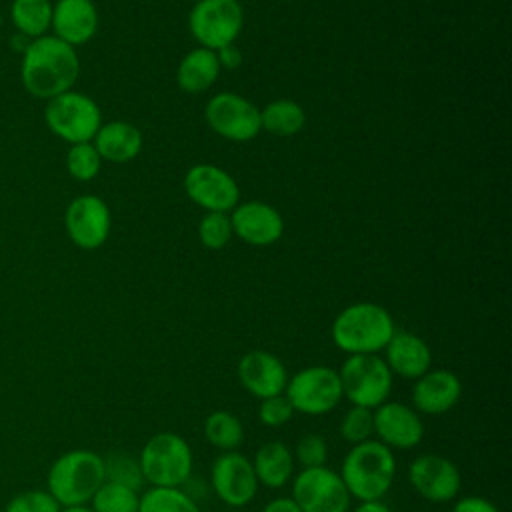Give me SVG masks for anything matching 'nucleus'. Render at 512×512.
<instances>
[{
  "label": "nucleus",
  "mask_w": 512,
  "mask_h": 512,
  "mask_svg": "<svg viewBox=\"0 0 512 512\" xmlns=\"http://www.w3.org/2000/svg\"><path fill=\"white\" fill-rule=\"evenodd\" d=\"M78 76L80 60L76 48L54 34L34 38L22 50L20 82L34 98L50 100L72 90Z\"/></svg>",
  "instance_id": "nucleus-1"
},
{
  "label": "nucleus",
  "mask_w": 512,
  "mask_h": 512,
  "mask_svg": "<svg viewBox=\"0 0 512 512\" xmlns=\"http://www.w3.org/2000/svg\"><path fill=\"white\" fill-rule=\"evenodd\" d=\"M338 474L358 502L382 500L394 482L396 458L388 446L370 438L346 452Z\"/></svg>",
  "instance_id": "nucleus-2"
},
{
  "label": "nucleus",
  "mask_w": 512,
  "mask_h": 512,
  "mask_svg": "<svg viewBox=\"0 0 512 512\" xmlns=\"http://www.w3.org/2000/svg\"><path fill=\"white\" fill-rule=\"evenodd\" d=\"M394 332L390 312L374 302L350 304L332 322V342L348 356L378 354Z\"/></svg>",
  "instance_id": "nucleus-3"
},
{
  "label": "nucleus",
  "mask_w": 512,
  "mask_h": 512,
  "mask_svg": "<svg viewBox=\"0 0 512 512\" xmlns=\"http://www.w3.org/2000/svg\"><path fill=\"white\" fill-rule=\"evenodd\" d=\"M104 480V458L88 448L64 452L50 464L46 476L48 492L62 508L88 504Z\"/></svg>",
  "instance_id": "nucleus-4"
},
{
  "label": "nucleus",
  "mask_w": 512,
  "mask_h": 512,
  "mask_svg": "<svg viewBox=\"0 0 512 512\" xmlns=\"http://www.w3.org/2000/svg\"><path fill=\"white\" fill-rule=\"evenodd\" d=\"M138 464L150 486L180 488L192 474V448L176 432H158L146 440Z\"/></svg>",
  "instance_id": "nucleus-5"
},
{
  "label": "nucleus",
  "mask_w": 512,
  "mask_h": 512,
  "mask_svg": "<svg viewBox=\"0 0 512 512\" xmlns=\"http://www.w3.org/2000/svg\"><path fill=\"white\" fill-rule=\"evenodd\" d=\"M44 122L54 136L68 144L92 142L102 126V112L90 96L68 90L46 100Z\"/></svg>",
  "instance_id": "nucleus-6"
},
{
  "label": "nucleus",
  "mask_w": 512,
  "mask_h": 512,
  "mask_svg": "<svg viewBox=\"0 0 512 512\" xmlns=\"http://www.w3.org/2000/svg\"><path fill=\"white\" fill-rule=\"evenodd\" d=\"M342 396L352 406L378 408L384 404L392 390V372L384 358L378 354H350L338 370Z\"/></svg>",
  "instance_id": "nucleus-7"
},
{
  "label": "nucleus",
  "mask_w": 512,
  "mask_h": 512,
  "mask_svg": "<svg viewBox=\"0 0 512 512\" xmlns=\"http://www.w3.org/2000/svg\"><path fill=\"white\" fill-rule=\"evenodd\" d=\"M284 396L294 412L304 416H322L332 412L342 396L338 370L330 366H306L288 378Z\"/></svg>",
  "instance_id": "nucleus-8"
},
{
  "label": "nucleus",
  "mask_w": 512,
  "mask_h": 512,
  "mask_svg": "<svg viewBox=\"0 0 512 512\" xmlns=\"http://www.w3.org/2000/svg\"><path fill=\"white\" fill-rule=\"evenodd\" d=\"M242 24L244 12L238 0H198L188 16L192 36L214 52L234 44Z\"/></svg>",
  "instance_id": "nucleus-9"
},
{
  "label": "nucleus",
  "mask_w": 512,
  "mask_h": 512,
  "mask_svg": "<svg viewBox=\"0 0 512 512\" xmlns=\"http://www.w3.org/2000/svg\"><path fill=\"white\" fill-rule=\"evenodd\" d=\"M302 512H350L352 496L340 474L328 466L302 468L292 480V496Z\"/></svg>",
  "instance_id": "nucleus-10"
},
{
  "label": "nucleus",
  "mask_w": 512,
  "mask_h": 512,
  "mask_svg": "<svg viewBox=\"0 0 512 512\" xmlns=\"http://www.w3.org/2000/svg\"><path fill=\"white\" fill-rule=\"evenodd\" d=\"M208 126L226 140L248 142L258 136L260 110L248 98L234 92H220L206 104Z\"/></svg>",
  "instance_id": "nucleus-11"
},
{
  "label": "nucleus",
  "mask_w": 512,
  "mask_h": 512,
  "mask_svg": "<svg viewBox=\"0 0 512 512\" xmlns=\"http://www.w3.org/2000/svg\"><path fill=\"white\" fill-rule=\"evenodd\" d=\"M112 216L108 204L94 194H82L70 200L64 212V228L72 244L82 250L100 248L110 234Z\"/></svg>",
  "instance_id": "nucleus-12"
},
{
  "label": "nucleus",
  "mask_w": 512,
  "mask_h": 512,
  "mask_svg": "<svg viewBox=\"0 0 512 512\" xmlns=\"http://www.w3.org/2000/svg\"><path fill=\"white\" fill-rule=\"evenodd\" d=\"M408 482L424 500L442 504L456 500L462 488V474L446 456L420 454L408 466Z\"/></svg>",
  "instance_id": "nucleus-13"
},
{
  "label": "nucleus",
  "mask_w": 512,
  "mask_h": 512,
  "mask_svg": "<svg viewBox=\"0 0 512 512\" xmlns=\"http://www.w3.org/2000/svg\"><path fill=\"white\" fill-rule=\"evenodd\" d=\"M210 484L214 494L230 508H242L250 504L258 492L252 460L236 450L222 452L214 460L210 470Z\"/></svg>",
  "instance_id": "nucleus-14"
},
{
  "label": "nucleus",
  "mask_w": 512,
  "mask_h": 512,
  "mask_svg": "<svg viewBox=\"0 0 512 512\" xmlns=\"http://www.w3.org/2000/svg\"><path fill=\"white\" fill-rule=\"evenodd\" d=\"M186 196L206 212H228L238 204L236 180L214 164H196L184 176Z\"/></svg>",
  "instance_id": "nucleus-15"
},
{
  "label": "nucleus",
  "mask_w": 512,
  "mask_h": 512,
  "mask_svg": "<svg viewBox=\"0 0 512 512\" xmlns=\"http://www.w3.org/2000/svg\"><path fill=\"white\" fill-rule=\"evenodd\" d=\"M372 416L376 440L390 450H412L424 438V422L412 406L386 400Z\"/></svg>",
  "instance_id": "nucleus-16"
},
{
  "label": "nucleus",
  "mask_w": 512,
  "mask_h": 512,
  "mask_svg": "<svg viewBox=\"0 0 512 512\" xmlns=\"http://www.w3.org/2000/svg\"><path fill=\"white\" fill-rule=\"evenodd\" d=\"M242 388L258 400L284 394L288 384L286 366L278 356L266 350H250L238 360L236 368Z\"/></svg>",
  "instance_id": "nucleus-17"
},
{
  "label": "nucleus",
  "mask_w": 512,
  "mask_h": 512,
  "mask_svg": "<svg viewBox=\"0 0 512 512\" xmlns=\"http://www.w3.org/2000/svg\"><path fill=\"white\" fill-rule=\"evenodd\" d=\"M232 232L252 246H268L280 240L284 220L276 208L266 202L250 200L232 208Z\"/></svg>",
  "instance_id": "nucleus-18"
},
{
  "label": "nucleus",
  "mask_w": 512,
  "mask_h": 512,
  "mask_svg": "<svg viewBox=\"0 0 512 512\" xmlns=\"http://www.w3.org/2000/svg\"><path fill=\"white\" fill-rule=\"evenodd\" d=\"M462 398L460 378L444 368L428 370L414 380L412 386V408L418 414L440 416L452 410Z\"/></svg>",
  "instance_id": "nucleus-19"
},
{
  "label": "nucleus",
  "mask_w": 512,
  "mask_h": 512,
  "mask_svg": "<svg viewBox=\"0 0 512 512\" xmlns=\"http://www.w3.org/2000/svg\"><path fill=\"white\" fill-rule=\"evenodd\" d=\"M50 30L70 46L90 42L98 30V10L92 0H56L52 2Z\"/></svg>",
  "instance_id": "nucleus-20"
},
{
  "label": "nucleus",
  "mask_w": 512,
  "mask_h": 512,
  "mask_svg": "<svg viewBox=\"0 0 512 512\" xmlns=\"http://www.w3.org/2000/svg\"><path fill=\"white\" fill-rule=\"evenodd\" d=\"M384 362L392 376L396 374L406 380H416L432 368V350L424 338L406 330H396L384 346Z\"/></svg>",
  "instance_id": "nucleus-21"
},
{
  "label": "nucleus",
  "mask_w": 512,
  "mask_h": 512,
  "mask_svg": "<svg viewBox=\"0 0 512 512\" xmlns=\"http://www.w3.org/2000/svg\"><path fill=\"white\" fill-rule=\"evenodd\" d=\"M94 148L98 150L102 160L108 162H128L136 158L142 150V134L140 130L124 120H112L98 128L94 140Z\"/></svg>",
  "instance_id": "nucleus-22"
},
{
  "label": "nucleus",
  "mask_w": 512,
  "mask_h": 512,
  "mask_svg": "<svg viewBox=\"0 0 512 512\" xmlns=\"http://www.w3.org/2000/svg\"><path fill=\"white\" fill-rule=\"evenodd\" d=\"M252 468L258 484L276 490L290 482L294 472V454L284 442L270 440L256 450Z\"/></svg>",
  "instance_id": "nucleus-23"
},
{
  "label": "nucleus",
  "mask_w": 512,
  "mask_h": 512,
  "mask_svg": "<svg viewBox=\"0 0 512 512\" xmlns=\"http://www.w3.org/2000/svg\"><path fill=\"white\" fill-rule=\"evenodd\" d=\"M220 70L222 68L216 52L198 46L180 60L176 70V82L184 92L200 94L216 82Z\"/></svg>",
  "instance_id": "nucleus-24"
},
{
  "label": "nucleus",
  "mask_w": 512,
  "mask_h": 512,
  "mask_svg": "<svg viewBox=\"0 0 512 512\" xmlns=\"http://www.w3.org/2000/svg\"><path fill=\"white\" fill-rule=\"evenodd\" d=\"M10 20L16 32L28 40L48 34L52 22L50 0H12Z\"/></svg>",
  "instance_id": "nucleus-25"
},
{
  "label": "nucleus",
  "mask_w": 512,
  "mask_h": 512,
  "mask_svg": "<svg viewBox=\"0 0 512 512\" xmlns=\"http://www.w3.org/2000/svg\"><path fill=\"white\" fill-rule=\"evenodd\" d=\"M306 114L302 106L294 100L282 98L274 100L260 110V126L262 130L274 136H294L304 128Z\"/></svg>",
  "instance_id": "nucleus-26"
},
{
  "label": "nucleus",
  "mask_w": 512,
  "mask_h": 512,
  "mask_svg": "<svg viewBox=\"0 0 512 512\" xmlns=\"http://www.w3.org/2000/svg\"><path fill=\"white\" fill-rule=\"evenodd\" d=\"M204 438L222 452H232L244 442L240 418L228 410H214L204 420Z\"/></svg>",
  "instance_id": "nucleus-27"
},
{
  "label": "nucleus",
  "mask_w": 512,
  "mask_h": 512,
  "mask_svg": "<svg viewBox=\"0 0 512 512\" xmlns=\"http://www.w3.org/2000/svg\"><path fill=\"white\" fill-rule=\"evenodd\" d=\"M138 512H200V508L180 488L150 486L140 494Z\"/></svg>",
  "instance_id": "nucleus-28"
},
{
  "label": "nucleus",
  "mask_w": 512,
  "mask_h": 512,
  "mask_svg": "<svg viewBox=\"0 0 512 512\" xmlns=\"http://www.w3.org/2000/svg\"><path fill=\"white\" fill-rule=\"evenodd\" d=\"M90 504L94 512H138L140 492L130 486L104 480Z\"/></svg>",
  "instance_id": "nucleus-29"
},
{
  "label": "nucleus",
  "mask_w": 512,
  "mask_h": 512,
  "mask_svg": "<svg viewBox=\"0 0 512 512\" xmlns=\"http://www.w3.org/2000/svg\"><path fill=\"white\" fill-rule=\"evenodd\" d=\"M102 166V158L92 142L70 144L66 154V170L74 180L88 182L98 176Z\"/></svg>",
  "instance_id": "nucleus-30"
},
{
  "label": "nucleus",
  "mask_w": 512,
  "mask_h": 512,
  "mask_svg": "<svg viewBox=\"0 0 512 512\" xmlns=\"http://www.w3.org/2000/svg\"><path fill=\"white\" fill-rule=\"evenodd\" d=\"M374 434V416L370 408L350 406L340 420V436L350 444H360L370 440Z\"/></svg>",
  "instance_id": "nucleus-31"
},
{
  "label": "nucleus",
  "mask_w": 512,
  "mask_h": 512,
  "mask_svg": "<svg viewBox=\"0 0 512 512\" xmlns=\"http://www.w3.org/2000/svg\"><path fill=\"white\" fill-rule=\"evenodd\" d=\"M104 472H106V480L130 486L138 492L144 484L138 460L124 452H114L108 458H104Z\"/></svg>",
  "instance_id": "nucleus-32"
},
{
  "label": "nucleus",
  "mask_w": 512,
  "mask_h": 512,
  "mask_svg": "<svg viewBox=\"0 0 512 512\" xmlns=\"http://www.w3.org/2000/svg\"><path fill=\"white\" fill-rule=\"evenodd\" d=\"M232 222L226 212H206L198 224V238L204 248L220 250L232 238Z\"/></svg>",
  "instance_id": "nucleus-33"
},
{
  "label": "nucleus",
  "mask_w": 512,
  "mask_h": 512,
  "mask_svg": "<svg viewBox=\"0 0 512 512\" xmlns=\"http://www.w3.org/2000/svg\"><path fill=\"white\" fill-rule=\"evenodd\" d=\"M62 506L48 490H26L16 494L4 512H60Z\"/></svg>",
  "instance_id": "nucleus-34"
},
{
  "label": "nucleus",
  "mask_w": 512,
  "mask_h": 512,
  "mask_svg": "<svg viewBox=\"0 0 512 512\" xmlns=\"http://www.w3.org/2000/svg\"><path fill=\"white\" fill-rule=\"evenodd\" d=\"M294 460L302 466V468H318V466H326L328 460V444L324 440V436L320 434H304L296 448H294Z\"/></svg>",
  "instance_id": "nucleus-35"
},
{
  "label": "nucleus",
  "mask_w": 512,
  "mask_h": 512,
  "mask_svg": "<svg viewBox=\"0 0 512 512\" xmlns=\"http://www.w3.org/2000/svg\"><path fill=\"white\" fill-rule=\"evenodd\" d=\"M294 416V408L284 394L260 400L258 420L268 428H280Z\"/></svg>",
  "instance_id": "nucleus-36"
},
{
  "label": "nucleus",
  "mask_w": 512,
  "mask_h": 512,
  "mask_svg": "<svg viewBox=\"0 0 512 512\" xmlns=\"http://www.w3.org/2000/svg\"><path fill=\"white\" fill-rule=\"evenodd\" d=\"M452 512H500V510L490 500L470 494V496L458 498L452 506Z\"/></svg>",
  "instance_id": "nucleus-37"
},
{
  "label": "nucleus",
  "mask_w": 512,
  "mask_h": 512,
  "mask_svg": "<svg viewBox=\"0 0 512 512\" xmlns=\"http://www.w3.org/2000/svg\"><path fill=\"white\" fill-rule=\"evenodd\" d=\"M216 56H218L220 68H226V70H234L242 62V52L236 48V44H228V46L216 50Z\"/></svg>",
  "instance_id": "nucleus-38"
},
{
  "label": "nucleus",
  "mask_w": 512,
  "mask_h": 512,
  "mask_svg": "<svg viewBox=\"0 0 512 512\" xmlns=\"http://www.w3.org/2000/svg\"><path fill=\"white\" fill-rule=\"evenodd\" d=\"M262 512H302V510L296 506V502H294L292 498L280 496V498L270 500V502L262 508Z\"/></svg>",
  "instance_id": "nucleus-39"
},
{
  "label": "nucleus",
  "mask_w": 512,
  "mask_h": 512,
  "mask_svg": "<svg viewBox=\"0 0 512 512\" xmlns=\"http://www.w3.org/2000/svg\"><path fill=\"white\" fill-rule=\"evenodd\" d=\"M352 512H392V510L382 500H368V502H360Z\"/></svg>",
  "instance_id": "nucleus-40"
},
{
  "label": "nucleus",
  "mask_w": 512,
  "mask_h": 512,
  "mask_svg": "<svg viewBox=\"0 0 512 512\" xmlns=\"http://www.w3.org/2000/svg\"><path fill=\"white\" fill-rule=\"evenodd\" d=\"M60 512H94V510L86 504H80V506H64Z\"/></svg>",
  "instance_id": "nucleus-41"
},
{
  "label": "nucleus",
  "mask_w": 512,
  "mask_h": 512,
  "mask_svg": "<svg viewBox=\"0 0 512 512\" xmlns=\"http://www.w3.org/2000/svg\"><path fill=\"white\" fill-rule=\"evenodd\" d=\"M2 24H4V16H2V10H0V28H2Z\"/></svg>",
  "instance_id": "nucleus-42"
}]
</instances>
